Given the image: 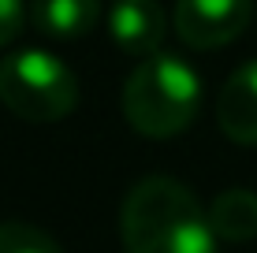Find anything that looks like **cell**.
Returning <instances> with one entry per match:
<instances>
[{"mask_svg":"<svg viewBox=\"0 0 257 253\" xmlns=\"http://www.w3.org/2000/svg\"><path fill=\"white\" fill-rule=\"evenodd\" d=\"M168 34V15L157 0H116L108 8V38L127 56H157Z\"/></svg>","mask_w":257,"mask_h":253,"instance_id":"5","label":"cell"},{"mask_svg":"<svg viewBox=\"0 0 257 253\" xmlns=\"http://www.w3.org/2000/svg\"><path fill=\"white\" fill-rule=\"evenodd\" d=\"M23 23H26V4L23 0H0V49L12 45L23 34Z\"/></svg>","mask_w":257,"mask_h":253,"instance_id":"10","label":"cell"},{"mask_svg":"<svg viewBox=\"0 0 257 253\" xmlns=\"http://www.w3.org/2000/svg\"><path fill=\"white\" fill-rule=\"evenodd\" d=\"M101 19V0H34L30 23L45 41H82Z\"/></svg>","mask_w":257,"mask_h":253,"instance_id":"7","label":"cell"},{"mask_svg":"<svg viewBox=\"0 0 257 253\" xmlns=\"http://www.w3.org/2000/svg\"><path fill=\"white\" fill-rule=\"evenodd\" d=\"M123 253H216L209 208L179 179L146 175L127 190L119 208Z\"/></svg>","mask_w":257,"mask_h":253,"instance_id":"1","label":"cell"},{"mask_svg":"<svg viewBox=\"0 0 257 253\" xmlns=\"http://www.w3.org/2000/svg\"><path fill=\"white\" fill-rule=\"evenodd\" d=\"M0 253H64V249L49 231L34 227V223L4 220L0 223Z\"/></svg>","mask_w":257,"mask_h":253,"instance_id":"9","label":"cell"},{"mask_svg":"<svg viewBox=\"0 0 257 253\" xmlns=\"http://www.w3.org/2000/svg\"><path fill=\"white\" fill-rule=\"evenodd\" d=\"M0 104L26 123H60L78 104V78L45 49H19L0 60Z\"/></svg>","mask_w":257,"mask_h":253,"instance_id":"3","label":"cell"},{"mask_svg":"<svg viewBox=\"0 0 257 253\" xmlns=\"http://www.w3.org/2000/svg\"><path fill=\"white\" fill-rule=\"evenodd\" d=\"M201 108V78L183 56L157 52L142 60L123 82V119L142 138L183 134Z\"/></svg>","mask_w":257,"mask_h":253,"instance_id":"2","label":"cell"},{"mask_svg":"<svg viewBox=\"0 0 257 253\" xmlns=\"http://www.w3.org/2000/svg\"><path fill=\"white\" fill-rule=\"evenodd\" d=\"M253 19V0H175L172 26L187 49L209 52L231 45Z\"/></svg>","mask_w":257,"mask_h":253,"instance_id":"4","label":"cell"},{"mask_svg":"<svg viewBox=\"0 0 257 253\" xmlns=\"http://www.w3.org/2000/svg\"><path fill=\"white\" fill-rule=\"evenodd\" d=\"M216 123L235 145H257V60L227 75L216 97Z\"/></svg>","mask_w":257,"mask_h":253,"instance_id":"6","label":"cell"},{"mask_svg":"<svg viewBox=\"0 0 257 253\" xmlns=\"http://www.w3.org/2000/svg\"><path fill=\"white\" fill-rule=\"evenodd\" d=\"M209 220H212V231H216L220 242H231V246L250 242L257 234V194L242 186L216 194L209 205Z\"/></svg>","mask_w":257,"mask_h":253,"instance_id":"8","label":"cell"}]
</instances>
